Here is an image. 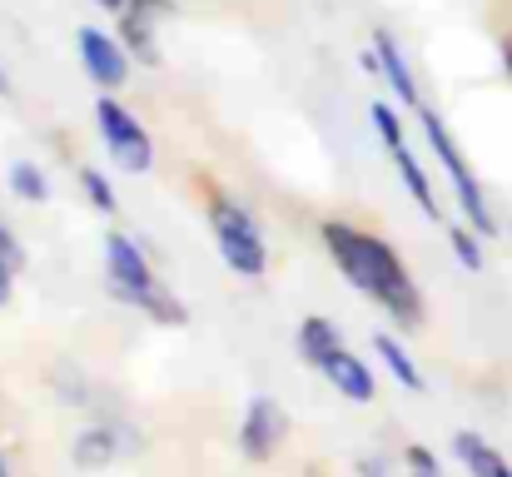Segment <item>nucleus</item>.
<instances>
[{
  "label": "nucleus",
  "instance_id": "obj_24",
  "mask_svg": "<svg viewBox=\"0 0 512 477\" xmlns=\"http://www.w3.org/2000/svg\"><path fill=\"white\" fill-rule=\"evenodd\" d=\"M10 284H15V269H10V264L0 259V304L10 299Z\"/></svg>",
  "mask_w": 512,
  "mask_h": 477
},
{
  "label": "nucleus",
  "instance_id": "obj_15",
  "mask_svg": "<svg viewBox=\"0 0 512 477\" xmlns=\"http://www.w3.org/2000/svg\"><path fill=\"white\" fill-rule=\"evenodd\" d=\"M115 433L110 428H85L80 438H75V448H70V458H75V468H105L110 458H115Z\"/></svg>",
  "mask_w": 512,
  "mask_h": 477
},
{
  "label": "nucleus",
  "instance_id": "obj_16",
  "mask_svg": "<svg viewBox=\"0 0 512 477\" xmlns=\"http://www.w3.org/2000/svg\"><path fill=\"white\" fill-rule=\"evenodd\" d=\"M10 194L25 199V204H45V199H50V184H45V174H40L30 159H15V164H10Z\"/></svg>",
  "mask_w": 512,
  "mask_h": 477
},
{
  "label": "nucleus",
  "instance_id": "obj_19",
  "mask_svg": "<svg viewBox=\"0 0 512 477\" xmlns=\"http://www.w3.org/2000/svg\"><path fill=\"white\" fill-rule=\"evenodd\" d=\"M80 184H85V194H90V204L100 209V214H115V189H110V179L100 174V169H80Z\"/></svg>",
  "mask_w": 512,
  "mask_h": 477
},
{
  "label": "nucleus",
  "instance_id": "obj_18",
  "mask_svg": "<svg viewBox=\"0 0 512 477\" xmlns=\"http://www.w3.org/2000/svg\"><path fill=\"white\" fill-rule=\"evenodd\" d=\"M368 115H373L378 140H383L388 150H398V145H403V120H398V110H393V105H383V100H373V105H368Z\"/></svg>",
  "mask_w": 512,
  "mask_h": 477
},
{
  "label": "nucleus",
  "instance_id": "obj_3",
  "mask_svg": "<svg viewBox=\"0 0 512 477\" xmlns=\"http://www.w3.org/2000/svg\"><path fill=\"white\" fill-rule=\"evenodd\" d=\"M418 125H423V135H428L433 155H438L443 174H448V184H453V199H458L463 219H468V224H473V229H478L483 239H493V234H498V219H493V209H488V194H483V184H478L473 164L463 159L458 140L448 135L443 115H438V110H418Z\"/></svg>",
  "mask_w": 512,
  "mask_h": 477
},
{
  "label": "nucleus",
  "instance_id": "obj_28",
  "mask_svg": "<svg viewBox=\"0 0 512 477\" xmlns=\"http://www.w3.org/2000/svg\"><path fill=\"white\" fill-rule=\"evenodd\" d=\"M498 477H512V468H503V473H498Z\"/></svg>",
  "mask_w": 512,
  "mask_h": 477
},
{
  "label": "nucleus",
  "instance_id": "obj_12",
  "mask_svg": "<svg viewBox=\"0 0 512 477\" xmlns=\"http://www.w3.org/2000/svg\"><path fill=\"white\" fill-rule=\"evenodd\" d=\"M453 453H458V463H463L473 477H498L508 468L503 453L488 448V438H478V433H458V438H453Z\"/></svg>",
  "mask_w": 512,
  "mask_h": 477
},
{
  "label": "nucleus",
  "instance_id": "obj_1",
  "mask_svg": "<svg viewBox=\"0 0 512 477\" xmlns=\"http://www.w3.org/2000/svg\"><path fill=\"white\" fill-rule=\"evenodd\" d=\"M319 239H324V249L334 254V264H339L343 279L358 294H368L373 304H383L388 314L398 318V323H408V328L423 323V294L408 279V269H403V259L393 254L388 239H378L368 229H353L343 219H329L319 229Z\"/></svg>",
  "mask_w": 512,
  "mask_h": 477
},
{
  "label": "nucleus",
  "instance_id": "obj_13",
  "mask_svg": "<svg viewBox=\"0 0 512 477\" xmlns=\"http://www.w3.org/2000/svg\"><path fill=\"white\" fill-rule=\"evenodd\" d=\"M343 348L339 343V328L329 323V318H304L299 323V353H304V363H314V368H324V358Z\"/></svg>",
  "mask_w": 512,
  "mask_h": 477
},
{
  "label": "nucleus",
  "instance_id": "obj_5",
  "mask_svg": "<svg viewBox=\"0 0 512 477\" xmlns=\"http://www.w3.org/2000/svg\"><path fill=\"white\" fill-rule=\"evenodd\" d=\"M95 125H100V140H105V150L115 155L120 169H130V174H145L150 164H155V140L145 135V125L120 105V100H110V95H100L95 100Z\"/></svg>",
  "mask_w": 512,
  "mask_h": 477
},
{
  "label": "nucleus",
  "instance_id": "obj_6",
  "mask_svg": "<svg viewBox=\"0 0 512 477\" xmlns=\"http://www.w3.org/2000/svg\"><path fill=\"white\" fill-rule=\"evenodd\" d=\"M75 45H80L85 75H90L100 90H120V85L130 80V50H125L115 35H105V30H95V25H80Z\"/></svg>",
  "mask_w": 512,
  "mask_h": 477
},
{
  "label": "nucleus",
  "instance_id": "obj_4",
  "mask_svg": "<svg viewBox=\"0 0 512 477\" xmlns=\"http://www.w3.org/2000/svg\"><path fill=\"white\" fill-rule=\"evenodd\" d=\"M209 229H214V244L224 254V264L244 279H259L269 269V249H264V234L259 224L249 219L244 204H234L229 194H214L209 199Z\"/></svg>",
  "mask_w": 512,
  "mask_h": 477
},
{
  "label": "nucleus",
  "instance_id": "obj_9",
  "mask_svg": "<svg viewBox=\"0 0 512 477\" xmlns=\"http://www.w3.org/2000/svg\"><path fill=\"white\" fill-rule=\"evenodd\" d=\"M319 373L339 388L348 403H373V398H378V383H373L368 363H363V358H353L348 348H334V353L324 358V368H319Z\"/></svg>",
  "mask_w": 512,
  "mask_h": 477
},
{
  "label": "nucleus",
  "instance_id": "obj_27",
  "mask_svg": "<svg viewBox=\"0 0 512 477\" xmlns=\"http://www.w3.org/2000/svg\"><path fill=\"white\" fill-rule=\"evenodd\" d=\"M0 477H10V468H5V458H0Z\"/></svg>",
  "mask_w": 512,
  "mask_h": 477
},
{
  "label": "nucleus",
  "instance_id": "obj_17",
  "mask_svg": "<svg viewBox=\"0 0 512 477\" xmlns=\"http://www.w3.org/2000/svg\"><path fill=\"white\" fill-rule=\"evenodd\" d=\"M483 234L473 229V224H448V249L458 254V264L468 269V274H478L483 269V244H478Z\"/></svg>",
  "mask_w": 512,
  "mask_h": 477
},
{
  "label": "nucleus",
  "instance_id": "obj_22",
  "mask_svg": "<svg viewBox=\"0 0 512 477\" xmlns=\"http://www.w3.org/2000/svg\"><path fill=\"white\" fill-rule=\"evenodd\" d=\"M358 473L363 477H388V468H383L378 458H358Z\"/></svg>",
  "mask_w": 512,
  "mask_h": 477
},
{
  "label": "nucleus",
  "instance_id": "obj_14",
  "mask_svg": "<svg viewBox=\"0 0 512 477\" xmlns=\"http://www.w3.org/2000/svg\"><path fill=\"white\" fill-rule=\"evenodd\" d=\"M373 353H378V358L388 363V373H393V378H398V383H403L408 393H423V373H418V363L408 358V348H403L398 338L378 333V338H373Z\"/></svg>",
  "mask_w": 512,
  "mask_h": 477
},
{
  "label": "nucleus",
  "instance_id": "obj_20",
  "mask_svg": "<svg viewBox=\"0 0 512 477\" xmlns=\"http://www.w3.org/2000/svg\"><path fill=\"white\" fill-rule=\"evenodd\" d=\"M0 259H5L10 269H20V264H25V249H20V239H15V229H10V224H0Z\"/></svg>",
  "mask_w": 512,
  "mask_h": 477
},
{
  "label": "nucleus",
  "instance_id": "obj_21",
  "mask_svg": "<svg viewBox=\"0 0 512 477\" xmlns=\"http://www.w3.org/2000/svg\"><path fill=\"white\" fill-rule=\"evenodd\" d=\"M408 468H413V477H443L428 448H408Z\"/></svg>",
  "mask_w": 512,
  "mask_h": 477
},
{
  "label": "nucleus",
  "instance_id": "obj_8",
  "mask_svg": "<svg viewBox=\"0 0 512 477\" xmlns=\"http://www.w3.org/2000/svg\"><path fill=\"white\" fill-rule=\"evenodd\" d=\"M289 438V418H284V408L274 403V398H249V413H244V423H239V448H244V458H254V463H264V458H274L279 453V443Z\"/></svg>",
  "mask_w": 512,
  "mask_h": 477
},
{
  "label": "nucleus",
  "instance_id": "obj_11",
  "mask_svg": "<svg viewBox=\"0 0 512 477\" xmlns=\"http://www.w3.org/2000/svg\"><path fill=\"white\" fill-rule=\"evenodd\" d=\"M393 169H398V179L408 184V194L418 199V209H423L428 219H443V209H438V199H433V184H428L423 164L413 159V150H408V145H398V150H393Z\"/></svg>",
  "mask_w": 512,
  "mask_h": 477
},
{
  "label": "nucleus",
  "instance_id": "obj_7",
  "mask_svg": "<svg viewBox=\"0 0 512 477\" xmlns=\"http://www.w3.org/2000/svg\"><path fill=\"white\" fill-rule=\"evenodd\" d=\"M165 15H174V0H125L120 5V45L130 50V60L160 65L155 20H165Z\"/></svg>",
  "mask_w": 512,
  "mask_h": 477
},
{
  "label": "nucleus",
  "instance_id": "obj_26",
  "mask_svg": "<svg viewBox=\"0 0 512 477\" xmlns=\"http://www.w3.org/2000/svg\"><path fill=\"white\" fill-rule=\"evenodd\" d=\"M100 5H105V10H120V5H125V0H100Z\"/></svg>",
  "mask_w": 512,
  "mask_h": 477
},
{
  "label": "nucleus",
  "instance_id": "obj_25",
  "mask_svg": "<svg viewBox=\"0 0 512 477\" xmlns=\"http://www.w3.org/2000/svg\"><path fill=\"white\" fill-rule=\"evenodd\" d=\"M0 95H10V80H5V70H0Z\"/></svg>",
  "mask_w": 512,
  "mask_h": 477
},
{
  "label": "nucleus",
  "instance_id": "obj_2",
  "mask_svg": "<svg viewBox=\"0 0 512 477\" xmlns=\"http://www.w3.org/2000/svg\"><path fill=\"white\" fill-rule=\"evenodd\" d=\"M105 274H110V294L125 299L130 309H145L155 323H184V304L170 299L155 279L150 254L130 239V234H105Z\"/></svg>",
  "mask_w": 512,
  "mask_h": 477
},
{
  "label": "nucleus",
  "instance_id": "obj_23",
  "mask_svg": "<svg viewBox=\"0 0 512 477\" xmlns=\"http://www.w3.org/2000/svg\"><path fill=\"white\" fill-rule=\"evenodd\" d=\"M498 55H503V75L512 80V30L503 35V40H498Z\"/></svg>",
  "mask_w": 512,
  "mask_h": 477
},
{
  "label": "nucleus",
  "instance_id": "obj_10",
  "mask_svg": "<svg viewBox=\"0 0 512 477\" xmlns=\"http://www.w3.org/2000/svg\"><path fill=\"white\" fill-rule=\"evenodd\" d=\"M373 50H378V60H383V80L393 85V95H398L408 110H423V100H418V80H413V65L403 60L398 40H393L388 30H373Z\"/></svg>",
  "mask_w": 512,
  "mask_h": 477
}]
</instances>
